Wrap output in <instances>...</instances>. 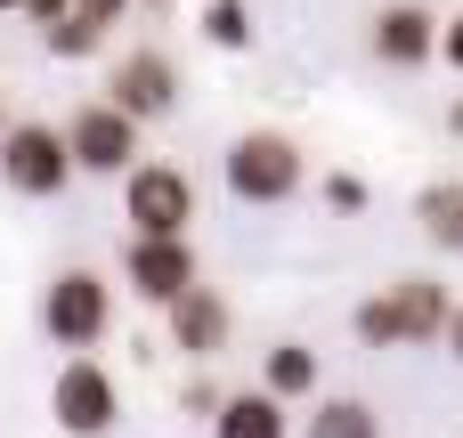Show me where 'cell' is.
<instances>
[{
	"mask_svg": "<svg viewBox=\"0 0 463 438\" xmlns=\"http://www.w3.org/2000/svg\"><path fill=\"white\" fill-rule=\"evenodd\" d=\"M415 219H423V236H431L439 252H463V179L423 187V195H415Z\"/></svg>",
	"mask_w": 463,
	"mask_h": 438,
	"instance_id": "14",
	"label": "cell"
},
{
	"mask_svg": "<svg viewBox=\"0 0 463 438\" xmlns=\"http://www.w3.org/2000/svg\"><path fill=\"white\" fill-rule=\"evenodd\" d=\"M122 284H130L146 309H171V301L195 284V244H187V236H130V244H122Z\"/></svg>",
	"mask_w": 463,
	"mask_h": 438,
	"instance_id": "8",
	"label": "cell"
},
{
	"mask_svg": "<svg viewBox=\"0 0 463 438\" xmlns=\"http://www.w3.org/2000/svg\"><path fill=\"white\" fill-rule=\"evenodd\" d=\"M317 195H326L334 211H366V179H358V171H326V179H317Z\"/></svg>",
	"mask_w": 463,
	"mask_h": 438,
	"instance_id": "18",
	"label": "cell"
},
{
	"mask_svg": "<svg viewBox=\"0 0 463 438\" xmlns=\"http://www.w3.org/2000/svg\"><path fill=\"white\" fill-rule=\"evenodd\" d=\"M309 438H383V415H374L366 398H317Z\"/></svg>",
	"mask_w": 463,
	"mask_h": 438,
	"instance_id": "15",
	"label": "cell"
},
{
	"mask_svg": "<svg viewBox=\"0 0 463 438\" xmlns=\"http://www.w3.org/2000/svg\"><path fill=\"white\" fill-rule=\"evenodd\" d=\"M49 415H57L65 438H106L122 423V390H114V374H106L90 349H73V358L57 366V382H49Z\"/></svg>",
	"mask_w": 463,
	"mask_h": 438,
	"instance_id": "5",
	"label": "cell"
},
{
	"mask_svg": "<svg viewBox=\"0 0 463 438\" xmlns=\"http://www.w3.org/2000/svg\"><path fill=\"white\" fill-rule=\"evenodd\" d=\"M448 309H456V293L439 276H399V284H383L374 301L350 309V333L366 349H423V341L448 333Z\"/></svg>",
	"mask_w": 463,
	"mask_h": 438,
	"instance_id": "1",
	"label": "cell"
},
{
	"mask_svg": "<svg viewBox=\"0 0 463 438\" xmlns=\"http://www.w3.org/2000/svg\"><path fill=\"white\" fill-rule=\"evenodd\" d=\"M8 8H24V0H0V16H8Z\"/></svg>",
	"mask_w": 463,
	"mask_h": 438,
	"instance_id": "24",
	"label": "cell"
},
{
	"mask_svg": "<svg viewBox=\"0 0 463 438\" xmlns=\"http://www.w3.org/2000/svg\"><path fill=\"white\" fill-rule=\"evenodd\" d=\"M203 41L212 49H252V8L244 0H203Z\"/></svg>",
	"mask_w": 463,
	"mask_h": 438,
	"instance_id": "17",
	"label": "cell"
},
{
	"mask_svg": "<svg viewBox=\"0 0 463 438\" xmlns=\"http://www.w3.org/2000/svg\"><path fill=\"white\" fill-rule=\"evenodd\" d=\"M41 41H49V57H65V65H81V57H98V49H106V24H90L81 8H65L57 24H41Z\"/></svg>",
	"mask_w": 463,
	"mask_h": 438,
	"instance_id": "16",
	"label": "cell"
},
{
	"mask_svg": "<svg viewBox=\"0 0 463 438\" xmlns=\"http://www.w3.org/2000/svg\"><path fill=\"white\" fill-rule=\"evenodd\" d=\"M439 341H448V358H456V366H463V301H456V309H448V333H439Z\"/></svg>",
	"mask_w": 463,
	"mask_h": 438,
	"instance_id": "22",
	"label": "cell"
},
{
	"mask_svg": "<svg viewBox=\"0 0 463 438\" xmlns=\"http://www.w3.org/2000/svg\"><path fill=\"white\" fill-rule=\"evenodd\" d=\"M65 8H73V0H24V8H16V16H33V24H57V16H65Z\"/></svg>",
	"mask_w": 463,
	"mask_h": 438,
	"instance_id": "21",
	"label": "cell"
},
{
	"mask_svg": "<svg viewBox=\"0 0 463 438\" xmlns=\"http://www.w3.org/2000/svg\"><path fill=\"white\" fill-rule=\"evenodd\" d=\"M73 8H81V16H90V24H106V33H114V24H122V16H130V0H73Z\"/></svg>",
	"mask_w": 463,
	"mask_h": 438,
	"instance_id": "20",
	"label": "cell"
},
{
	"mask_svg": "<svg viewBox=\"0 0 463 438\" xmlns=\"http://www.w3.org/2000/svg\"><path fill=\"white\" fill-rule=\"evenodd\" d=\"M260 390H277L285 406H293V398H317V349H309V341H277V349L260 358Z\"/></svg>",
	"mask_w": 463,
	"mask_h": 438,
	"instance_id": "13",
	"label": "cell"
},
{
	"mask_svg": "<svg viewBox=\"0 0 463 438\" xmlns=\"http://www.w3.org/2000/svg\"><path fill=\"white\" fill-rule=\"evenodd\" d=\"M439 57H448V73L463 81V8H456V16H439Z\"/></svg>",
	"mask_w": 463,
	"mask_h": 438,
	"instance_id": "19",
	"label": "cell"
},
{
	"mask_svg": "<svg viewBox=\"0 0 463 438\" xmlns=\"http://www.w3.org/2000/svg\"><path fill=\"white\" fill-rule=\"evenodd\" d=\"M106 98H114L130 122H163V114H179V65H171L163 49H130V57L114 65V81H106Z\"/></svg>",
	"mask_w": 463,
	"mask_h": 438,
	"instance_id": "10",
	"label": "cell"
},
{
	"mask_svg": "<svg viewBox=\"0 0 463 438\" xmlns=\"http://www.w3.org/2000/svg\"><path fill=\"white\" fill-rule=\"evenodd\" d=\"M163 317H171V349H179V358H195V366H203V358H220V349H228V333H236V309H228L203 276H195Z\"/></svg>",
	"mask_w": 463,
	"mask_h": 438,
	"instance_id": "11",
	"label": "cell"
},
{
	"mask_svg": "<svg viewBox=\"0 0 463 438\" xmlns=\"http://www.w3.org/2000/svg\"><path fill=\"white\" fill-rule=\"evenodd\" d=\"M0 130H8V106H0Z\"/></svg>",
	"mask_w": 463,
	"mask_h": 438,
	"instance_id": "26",
	"label": "cell"
},
{
	"mask_svg": "<svg viewBox=\"0 0 463 438\" xmlns=\"http://www.w3.org/2000/svg\"><path fill=\"white\" fill-rule=\"evenodd\" d=\"M146 8H171V0H146Z\"/></svg>",
	"mask_w": 463,
	"mask_h": 438,
	"instance_id": "25",
	"label": "cell"
},
{
	"mask_svg": "<svg viewBox=\"0 0 463 438\" xmlns=\"http://www.w3.org/2000/svg\"><path fill=\"white\" fill-rule=\"evenodd\" d=\"M41 333L57 349H98L114 333V284L98 268H57L49 293H41Z\"/></svg>",
	"mask_w": 463,
	"mask_h": 438,
	"instance_id": "4",
	"label": "cell"
},
{
	"mask_svg": "<svg viewBox=\"0 0 463 438\" xmlns=\"http://www.w3.org/2000/svg\"><path fill=\"white\" fill-rule=\"evenodd\" d=\"M366 49H374L383 65L415 73V65H431V57H439V16H431L423 0H383V8L366 16Z\"/></svg>",
	"mask_w": 463,
	"mask_h": 438,
	"instance_id": "9",
	"label": "cell"
},
{
	"mask_svg": "<svg viewBox=\"0 0 463 438\" xmlns=\"http://www.w3.org/2000/svg\"><path fill=\"white\" fill-rule=\"evenodd\" d=\"M73 179H81V171H73V146H65L57 122H8V130H0V187H8V195L49 203V195H65Z\"/></svg>",
	"mask_w": 463,
	"mask_h": 438,
	"instance_id": "3",
	"label": "cell"
},
{
	"mask_svg": "<svg viewBox=\"0 0 463 438\" xmlns=\"http://www.w3.org/2000/svg\"><path fill=\"white\" fill-rule=\"evenodd\" d=\"M138 130H146V122H130L114 98H90V106H73V122H65L73 171H90V179H122V171L138 163Z\"/></svg>",
	"mask_w": 463,
	"mask_h": 438,
	"instance_id": "7",
	"label": "cell"
},
{
	"mask_svg": "<svg viewBox=\"0 0 463 438\" xmlns=\"http://www.w3.org/2000/svg\"><path fill=\"white\" fill-rule=\"evenodd\" d=\"M212 438H285V398L277 390H236L212 406Z\"/></svg>",
	"mask_w": 463,
	"mask_h": 438,
	"instance_id": "12",
	"label": "cell"
},
{
	"mask_svg": "<svg viewBox=\"0 0 463 438\" xmlns=\"http://www.w3.org/2000/svg\"><path fill=\"white\" fill-rule=\"evenodd\" d=\"M448 130H456V138H463V98H456V114H448Z\"/></svg>",
	"mask_w": 463,
	"mask_h": 438,
	"instance_id": "23",
	"label": "cell"
},
{
	"mask_svg": "<svg viewBox=\"0 0 463 438\" xmlns=\"http://www.w3.org/2000/svg\"><path fill=\"white\" fill-rule=\"evenodd\" d=\"M220 179H228V195L236 203H293L301 187H309V154L285 138V130H244L228 154H220Z\"/></svg>",
	"mask_w": 463,
	"mask_h": 438,
	"instance_id": "2",
	"label": "cell"
},
{
	"mask_svg": "<svg viewBox=\"0 0 463 438\" xmlns=\"http://www.w3.org/2000/svg\"><path fill=\"white\" fill-rule=\"evenodd\" d=\"M122 219H130V236H187L195 179L179 163H130L122 171Z\"/></svg>",
	"mask_w": 463,
	"mask_h": 438,
	"instance_id": "6",
	"label": "cell"
}]
</instances>
